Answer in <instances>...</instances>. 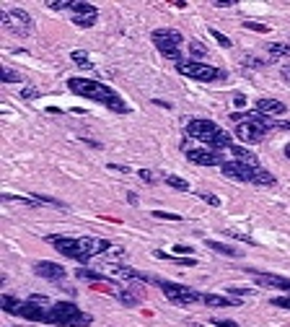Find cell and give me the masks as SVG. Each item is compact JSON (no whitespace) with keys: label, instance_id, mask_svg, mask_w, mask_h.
<instances>
[{"label":"cell","instance_id":"obj_14","mask_svg":"<svg viewBox=\"0 0 290 327\" xmlns=\"http://www.w3.org/2000/svg\"><path fill=\"white\" fill-rule=\"evenodd\" d=\"M257 112L264 114V117H275V114H285L287 107L282 101H277V99H259L257 101Z\"/></svg>","mask_w":290,"mask_h":327},{"label":"cell","instance_id":"obj_1","mask_svg":"<svg viewBox=\"0 0 290 327\" xmlns=\"http://www.w3.org/2000/svg\"><path fill=\"white\" fill-rule=\"evenodd\" d=\"M47 241L60 255H65L75 262H88L91 257H99L111 247L106 239H99V236H57V234H52V236H47Z\"/></svg>","mask_w":290,"mask_h":327},{"label":"cell","instance_id":"obj_19","mask_svg":"<svg viewBox=\"0 0 290 327\" xmlns=\"http://www.w3.org/2000/svg\"><path fill=\"white\" fill-rule=\"evenodd\" d=\"M124 257H127V252H124L122 247H114V244H111V247L104 252V260H106V262H111V265H119Z\"/></svg>","mask_w":290,"mask_h":327},{"label":"cell","instance_id":"obj_8","mask_svg":"<svg viewBox=\"0 0 290 327\" xmlns=\"http://www.w3.org/2000/svg\"><path fill=\"white\" fill-rule=\"evenodd\" d=\"M0 24H3V29L11 31L13 36H29L34 31L31 16L21 8H3L0 11Z\"/></svg>","mask_w":290,"mask_h":327},{"label":"cell","instance_id":"obj_15","mask_svg":"<svg viewBox=\"0 0 290 327\" xmlns=\"http://www.w3.org/2000/svg\"><path fill=\"white\" fill-rule=\"evenodd\" d=\"M202 304L207 306H238L241 301L233 296H218V294H202Z\"/></svg>","mask_w":290,"mask_h":327},{"label":"cell","instance_id":"obj_24","mask_svg":"<svg viewBox=\"0 0 290 327\" xmlns=\"http://www.w3.org/2000/svg\"><path fill=\"white\" fill-rule=\"evenodd\" d=\"M117 296H119V301H122L124 306H138V301H140V299H138V294H132V291H127V289L119 291Z\"/></svg>","mask_w":290,"mask_h":327},{"label":"cell","instance_id":"obj_16","mask_svg":"<svg viewBox=\"0 0 290 327\" xmlns=\"http://www.w3.org/2000/svg\"><path fill=\"white\" fill-rule=\"evenodd\" d=\"M96 21H99V11H96V8L88 11V13H75V16H73V24L80 26V29H91Z\"/></svg>","mask_w":290,"mask_h":327},{"label":"cell","instance_id":"obj_46","mask_svg":"<svg viewBox=\"0 0 290 327\" xmlns=\"http://www.w3.org/2000/svg\"><path fill=\"white\" fill-rule=\"evenodd\" d=\"M285 156H287V158H290V146H287V148H285Z\"/></svg>","mask_w":290,"mask_h":327},{"label":"cell","instance_id":"obj_43","mask_svg":"<svg viewBox=\"0 0 290 327\" xmlns=\"http://www.w3.org/2000/svg\"><path fill=\"white\" fill-rule=\"evenodd\" d=\"M275 128H280V130H290V119H287V122H275Z\"/></svg>","mask_w":290,"mask_h":327},{"label":"cell","instance_id":"obj_6","mask_svg":"<svg viewBox=\"0 0 290 327\" xmlns=\"http://www.w3.org/2000/svg\"><path fill=\"white\" fill-rule=\"evenodd\" d=\"M94 317L80 312L73 301H57L47 312V324H57V327H88Z\"/></svg>","mask_w":290,"mask_h":327},{"label":"cell","instance_id":"obj_27","mask_svg":"<svg viewBox=\"0 0 290 327\" xmlns=\"http://www.w3.org/2000/svg\"><path fill=\"white\" fill-rule=\"evenodd\" d=\"M243 29H252V31H257V34H267V31H270V26H264V24H259V21H243Z\"/></svg>","mask_w":290,"mask_h":327},{"label":"cell","instance_id":"obj_13","mask_svg":"<svg viewBox=\"0 0 290 327\" xmlns=\"http://www.w3.org/2000/svg\"><path fill=\"white\" fill-rule=\"evenodd\" d=\"M249 275H254L259 285H267V289H280L290 294V278L282 275H272V273H259V270H249Z\"/></svg>","mask_w":290,"mask_h":327},{"label":"cell","instance_id":"obj_3","mask_svg":"<svg viewBox=\"0 0 290 327\" xmlns=\"http://www.w3.org/2000/svg\"><path fill=\"white\" fill-rule=\"evenodd\" d=\"M184 135L202 143L205 148H213V151H231V146H233L231 135L220 125H215L213 119H189L184 128Z\"/></svg>","mask_w":290,"mask_h":327},{"label":"cell","instance_id":"obj_20","mask_svg":"<svg viewBox=\"0 0 290 327\" xmlns=\"http://www.w3.org/2000/svg\"><path fill=\"white\" fill-rule=\"evenodd\" d=\"M75 278H80V280H91V283H101V280H106L104 273H96V270H88V268L75 270Z\"/></svg>","mask_w":290,"mask_h":327},{"label":"cell","instance_id":"obj_17","mask_svg":"<svg viewBox=\"0 0 290 327\" xmlns=\"http://www.w3.org/2000/svg\"><path fill=\"white\" fill-rule=\"evenodd\" d=\"M270 60H280V57H290V42H270L267 45Z\"/></svg>","mask_w":290,"mask_h":327},{"label":"cell","instance_id":"obj_25","mask_svg":"<svg viewBox=\"0 0 290 327\" xmlns=\"http://www.w3.org/2000/svg\"><path fill=\"white\" fill-rule=\"evenodd\" d=\"M31 197L39 202V206L44 202V206H55V208H62V211H65V202H60V200H55V197H47V195H31Z\"/></svg>","mask_w":290,"mask_h":327},{"label":"cell","instance_id":"obj_40","mask_svg":"<svg viewBox=\"0 0 290 327\" xmlns=\"http://www.w3.org/2000/svg\"><path fill=\"white\" fill-rule=\"evenodd\" d=\"M109 169H114V172H124V174L130 172V167H122V163H109Z\"/></svg>","mask_w":290,"mask_h":327},{"label":"cell","instance_id":"obj_31","mask_svg":"<svg viewBox=\"0 0 290 327\" xmlns=\"http://www.w3.org/2000/svg\"><path fill=\"white\" fill-rule=\"evenodd\" d=\"M189 50H192V55H194V57H205V55H207V50L197 42V39H192V42H189Z\"/></svg>","mask_w":290,"mask_h":327},{"label":"cell","instance_id":"obj_29","mask_svg":"<svg viewBox=\"0 0 290 327\" xmlns=\"http://www.w3.org/2000/svg\"><path fill=\"white\" fill-rule=\"evenodd\" d=\"M153 218H161V221H182L179 213H166V211H153Z\"/></svg>","mask_w":290,"mask_h":327},{"label":"cell","instance_id":"obj_44","mask_svg":"<svg viewBox=\"0 0 290 327\" xmlns=\"http://www.w3.org/2000/svg\"><path fill=\"white\" fill-rule=\"evenodd\" d=\"M153 104H155V107H166V109H171V104H169V101H161V99H155Z\"/></svg>","mask_w":290,"mask_h":327},{"label":"cell","instance_id":"obj_39","mask_svg":"<svg viewBox=\"0 0 290 327\" xmlns=\"http://www.w3.org/2000/svg\"><path fill=\"white\" fill-rule=\"evenodd\" d=\"M233 104H236V107H246V96H243V94H236V96H233Z\"/></svg>","mask_w":290,"mask_h":327},{"label":"cell","instance_id":"obj_5","mask_svg":"<svg viewBox=\"0 0 290 327\" xmlns=\"http://www.w3.org/2000/svg\"><path fill=\"white\" fill-rule=\"evenodd\" d=\"M223 174L236 179V182H249V185H259V187H275L277 179L262 169L259 163H243V161H226L223 163Z\"/></svg>","mask_w":290,"mask_h":327},{"label":"cell","instance_id":"obj_26","mask_svg":"<svg viewBox=\"0 0 290 327\" xmlns=\"http://www.w3.org/2000/svg\"><path fill=\"white\" fill-rule=\"evenodd\" d=\"M0 75H3L6 84H21V75L16 70H11V68H3V73H0Z\"/></svg>","mask_w":290,"mask_h":327},{"label":"cell","instance_id":"obj_41","mask_svg":"<svg viewBox=\"0 0 290 327\" xmlns=\"http://www.w3.org/2000/svg\"><path fill=\"white\" fill-rule=\"evenodd\" d=\"M140 179H143V182H148V185H150V182H153V174H150V172H148V169H143V172H140Z\"/></svg>","mask_w":290,"mask_h":327},{"label":"cell","instance_id":"obj_37","mask_svg":"<svg viewBox=\"0 0 290 327\" xmlns=\"http://www.w3.org/2000/svg\"><path fill=\"white\" fill-rule=\"evenodd\" d=\"M228 294L231 296H246V294H252L249 289H228Z\"/></svg>","mask_w":290,"mask_h":327},{"label":"cell","instance_id":"obj_28","mask_svg":"<svg viewBox=\"0 0 290 327\" xmlns=\"http://www.w3.org/2000/svg\"><path fill=\"white\" fill-rule=\"evenodd\" d=\"M210 34H213V39H215V42H218L220 47H231V45H233V42H231V39H228L226 34H220L218 29H210Z\"/></svg>","mask_w":290,"mask_h":327},{"label":"cell","instance_id":"obj_23","mask_svg":"<svg viewBox=\"0 0 290 327\" xmlns=\"http://www.w3.org/2000/svg\"><path fill=\"white\" fill-rule=\"evenodd\" d=\"M166 185L174 187V190H179V192H187L189 190V182L182 179V177H176V174H166Z\"/></svg>","mask_w":290,"mask_h":327},{"label":"cell","instance_id":"obj_38","mask_svg":"<svg viewBox=\"0 0 290 327\" xmlns=\"http://www.w3.org/2000/svg\"><path fill=\"white\" fill-rule=\"evenodd\" d=\"M280 75H282V80H285V84H290V63L280 70Z\"/></svg>","mask_w":290,"mask_h":327},{"label":"cell","instance_id":"obj_32","mask_svg":"<svg viewBox=\"0 0 290 327\" xmlns=\"http://www.w3.org/2000/svg\"><path fill=\"white\" fill-rule=\"evenodd\" d=\"M243 65H246V68H264L267 63L259 60V57H254V55H249V57H243Z\"/></svg>","mask_w":290,"mask_h":327},{"label":"cell","instance_id":"obj_9","mask_svg":"<svg viewBox=\"0 0 290 327\" xmlns=\"http://www.w3.org/2000/svg\"><path fill=\"white\" fill-rule=\"evenodd\" d=\"M176 73L192 78V80H199V84H210V80H220L226 78L223 70L213 68V65H207V63H199V60H184L176 65Z\"/></svg>","mask_w":290,"mask_h":327},{"label":"cell","instance_id":"obj_10","mask_svg":"<svg viewBox=\"0 0 290 327\" xmlns=\"http://www.w3.org/2000/svg\"><path fill=\"white\" fill-rule=\"evenodd\" d=\"M155 283H158V289L163 291V296L169 299L171 304H176V306H189V304H197V301H202V294L192 291L189 285H182V283H171V280H158V278H155Z\"/></svg>","mask_w":290,"mask_h":327},{"label":"cell","instance_id":"obj_34","mask_svg":"<svg viewBox=\"0 0 290 327\" xmlns=\"http://www.w3.org/2000/svg\"><path fill=\"white\" fill-rule=\"evenodd\" d=\"M199 197L205 200V202H210V206H220V197H215V195H210V192H199Z\"/></svg>","mask_w":290,"mask_h":327},{"label":"cell","instance_id":"obj_42","mask_svg":"<svg viewBox=\"0 0 290 327\" xmlns=\"http://www.w3.org/2000/svg\"><path fill=\"white\" fill-rule=\"evenodd\" d=\"M218 8H226V6H233V0H215Z\"/></svg>","mask_w":290,"mask_h":327},{"label":"cell","instance_id":"obj_2","mask_svg":"<svg viewBox=\"0 0 290 327\" xmlns=\"http://www.w3.org/2000/svg\"><path fill=\"white\" fill-rule=\"evenodd\" d=\"M68 89H70L73 94L83 96V99H91V101L104 104L106 109H111V112H117V114H127V112H130V107L124 104V99H122L114 89H109L106 84H101V80L70 78V80H68Z\"/></svg>","mask_w":290,"mask_h":327},{"label":"cell","instance_id":"obj_36","mask_svg":"<svg viewBox=\"0 0 290 327\" xmlns=\"http://www.w3.org/2000/svg\"><path fill=\"white\" fill-rule=\"evenodd\" d=\"M174 252H176V255H192V247H187V244H176Z\"/></svg>","mask_w":290,"mask_h":327},{"label":"cell","instance_id":"obj_22","mask_svg":"<svg viewBox=\"0 0 290 327\" xmlns=\"http://www.w3.org/2000/svg\"><path fill=\"white\" fill-rule=\"evenodd\" d=\"M155 257H158V260H171V262H176V265H187V268L197 265V260H192V257H171V255H166V252H161V250H155Z\"/></svg>","mask_w":290,"mask_h":327},{"label":"cell","instance_id":"obj_33","mask_svg":"<svg viewBox=\"0 0 290 327\" xmlns=\"http://www.w3.org/2000/svg\"><path fill=\"white\" fill-rule=\"evenodd\" d=\"M215 327H238V322H233V319H220V317H215V319H210Z\"/></svg>","mask_w":290,"mask_h":327},{"label":"cell","instance_id":"obj_45","mask_svg":"<svg viewBox=\"0 0 290 327\" xmlns=\"http://www.w3.org/2000/svg\"><path fill=\"white\" fill-rule=\"evenodd\" d=\"M127 200L132 202V206H138V195H135V192H127Z\"/></svg>","mask_w":290,"mask_h":327},{"label":"cell","instance_id":"obj_12","mask_svg":"<svg viewBox=\"0 0 290 327\" xmlns=\"http://www.w3.org/2000/svg\"><path fill=\"white\" fill-rule=\"evenodd\" d=\"M34 273H36L39 278H44V280H52V283H62V280H65V275H68V270H65L62 265L50 262V260L36 262V265H34Z\"/></svg>","mask_w":290,"mask_h":327},{"label":"cell","instance_id":"obj_35","mask_svg":"<svg viewBox=\"0 0 290 327\" xmlns=\"http://www.w3.org/2000/svg\"><path fill=\"white\" fill-rule=\"evenodd\" d=\"M21 96H24V99H36L39 91H36L34 86H26V89H21Z\"/></svg>","mask_w":290,"mask_h":327},{"label":"cell","instance_id":"obj_18","mask_svg":"<svg viewBox=\"0 0 290 327\" xmlns=\"http://www.w3.org/2000/svg\"><path fill=\"white\" fill-rule=\"evenodd\" d=\"M207 247L215 250L218 255H226V257H241V252L233 250L231 244H223V241H215V239H207Z\"/></svg>","mask_w":290,"mask_h":327},{"label":"cell","instance_id":"obj_11","mask_svg":"<svg viewBox=\"0 0 290 327\" xmlns=\"http://www.w3.org/2000/svg\"><path fill=\"white\" fill-rule=\"evenodd\" d=\"M182 151L189 161L199 163V167H223L226 158L220 156V151H213V148H205V146H189L187 140L182 143Z\"/></svg>","mask_w":290,"mask_h":327},{"label":"cell","instance_id":"obj_21","mask_svg":"<svg viewBox=\"0 0 290 327\" xmlns=\"http://www.w3.org/2000/svg\"><path fill=\"white\" fill-rule=\"evenodd\" d=\"M70 57H73V63H75L78 68H83V70H94V63L88 60V55H86V52L73 50V52H70Z\"/></svg>","mask_w":290,"mask_h":327},{"label":"cell","instance_id":"obj_30","mask_svg":"<svg viewBox=\"0 0 290 327\" xmlns=\"http://www.w3.org/2000/svg\"><path fill=\"white\" fill-rule=\"evenodd\" d=\"M270 304L280 306V309H290V294L287 296H275V299H270Z\"/></svg>","mask_w":290,"mask_h":327},{"label":"cell","instance_id":"obj_4","mask_svg":"<svg viewBox=\"0 0 290 327\" xmlns=\"http://www.w3.org/2000/svg\"><path fill=\"white\" fill-rule=\"evenodd\" d=\"M231 119L236 122V135L243 143H259L275 128L272 117H264L259 112H233Z\"/></svg>","mask_w":290,"mask_h":327},{"label":"cell","instance_id":"obj_7","mask_svg":"<svg viewBox=\"0 0 290 327\" xmlns=\"http://www.w3.org/2000/svg\"><path fill=\"white\" fill-rule=\"evenodd\" d=\"M150 39H153V45H155V50L166 57V60H171V63H184V57H182V45H184V36L176 31V29H155L153 34H150Z\"/></svg>","mask_w":290,"mask_h":327}]
</instances>
